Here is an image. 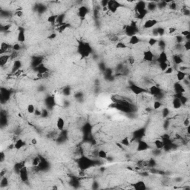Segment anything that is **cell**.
I'll use <instances>...</instances> for the list:
<instances>
[{
    "label": "cell",
    "mask_w": 190,
    "mask_h": 190,
    "mask_svg": "<svg viewBox=\"0 0 190 190\" xmlns=\"http://www.w3.org/2000/svg\"><path fill=\"white\" fill-rule=\"evenodd\" d=\"M52 189H58V187L54 186H53V187H52Z\"/></svg>",
    "instance_id": "64"
},
{
    "label": "cell",
    "mask_w": 190,
    "mask_h": 190,
    "mask_svg": "<svg viewBox=\"0 0 190 190\" xmlns=\"http://www.w3.org/2000/svg\"><path fill=\"white\" fill-rule=\"evenodd\" d=\"M120 144H121V145H123V146L128 147V146H130L131 142H130V140H129V139H128V138H123V140H121V141H120Z\"/></svg>",
    "instance_id": "32"
},
{
    "label": "cell",
    "mask_w": 190,
    "mask_h": 190,
    "mask_svg": "<svg viewBox=\"0 0 190 190\" xmlns=\"http://www.w3.org/2000/svg\"><path fill=\"white\" fill-rule=\"evenodd\" d=\"M64 92H65V93L66 92V95H67V96H68V95H69V94H70V89H68V88L65 89V90H64Z\"/></svg>",
    "instance_id": "63"
},
{
    "label": "cell",
    "mask_w": 190,
    "mask_h": 190,
    "mask_svg": "<svg viewBox=\"0 0 190 190\" xmlns=\"http://www.w3.org/2000/svg\"><path fill=\"white\" fill-rule=\"evenodd\" d=\"M31 143L32 145H36L37 143H38V141H37V140H36V138H32V139L31 140Z\"/></svg>",
    "instance_id": "61"
},
{
    "label": "cell",
    "mask_w": 190,
    "mask_h": 190,
    "mask_svg": "<svg viewBox=\"0 0 190 190\" xmlns=\"http://www.w3.org/2000/svg\"><path fill=\"white\" fill-rule=\"evenodd\" d=\"M157 24V20L155 19H147L145 22L143 23V28L144 29H150L155 27Z\"/></svg>",
    "instance_id": "11"
},
{
    "label": "cell",
    "mask_w": 190,
    "mask_h": 190,
    "mask_svg": "<svg viewBox=\"0 0 190 190\" xmlns=\"http://www.w3.org/2000/svg\"><path fill=\"white\" fill-rule=\"evenodd\" d=\"M134 189L137 190H145L146 189V185L145 184V182L143 180H139L138 182H136L134 184H133Z\"/></svg>",
    "instance_id": "18"
},
{
    "label": "cell",
    "mask_w": 190,
    "mask_h": 190,
    "mask_svg": "<svg viewBox=\"0 0 190 190\" xmlns=\"http://www.w3.org/2000/svg\"><path fill=\"white\" fill-rule=\"evenodd\" d=\"M173 71H174V68L172 67H171V66H169L168 68H166V70L164 71V74H167V75H169V74H172Z\"/></svg>",
    "instance_id": "47"
},
{
    "label": "cell",
    "mask_w": 190,
    "mask_h": 190,
    "mask_svg": "<svg viewBox=\"0 0 190 190\" xmlns=\"http://www.w3.org/2000/svg\"><path fill=\"white\" fill-rule=\"evenodd\" d=\"M11 25H6L2 27V31H7L11 29Z\"/></svg>",
    "instance_id": "52"
},
{
    "label": "cell",
    "mask_w": 190,
    "mask_h": 190,
    "mask_svg": "<svg viewBox=\"0 0 190 190\" xmlns=\"http://www.w3.org/2000/svg\"><path fill=\"white\" fill-rule=\"evenodd\" d=\"M25 146V143L23 140H22V139H18L16 142L14 143V148L17 150H20Z\"/></svg>",
    "instance_id": "26"
},
{
    "label": "cell",
    "mask_w": 190,
    "mask_h": 190,
    "mask_svg": "<svg viewBox=\"0 0 190 190\" xmlns=\"http://www.w3.org/2000/svg\"><path fill=\"white\" fill-rule=\"evenodd\" d=\"M159 45H160V47H161L162 48V51H164V48L166 46V43L164 42V41H160L159 42Z\"/></svg>",
    "instance_id": "59"
},
{
    "label": "cell",
    "mask_w": 190,
    "mask_h": 190,
    "mask_svg": "<svg viewBox=\"0 0 190 190\" xmlns=\"http://www.w3.org/2000/svg\"><path fill=\"white\" fill-rule=\"evenodd\" d=\"M154 145L157 149H162L164 148V142L163 140L157 139L154 141Z\"/></svg>",
    "instance_id": "28"
},
{
    "label": "cell",
    "mask_w": 190,
    "mask_h": 190,
    "mask_svg": "<svg viewBox=\"0 0 190 190\" xmlns=\"http://www.w3.org/2000/svg\"><path fill=\"white\" fill-rule=\"evenodd\" d=\"M56 126H57V128L59 131H63L65 128V120L63 117H58V119L57 120V123H56Z\"/></svg>",
    "instance_id": "19"
},
{
    "label": "cell",
    "mask_w": 190,
    "mask_h": 190,
    "mask_svg": "<svg viewBox=\"0 0 190 190\" xmlns=\"http://www.w3.org/2000/svg\"><path fill=\"white\" fill-rule=\"evenodd\" d=\"M12 49L13 51H16V52H19L21 49H22V47H21V45L19 43H15L13 46H12Z\"/></svg>",
    "instance_id": "41"
},
{
    "label": "cell",
    "mask_w": 190,
    "mask_h": 190,
    "mask_svg": "<svg viewBox=\"0 0 190 190\" xmlns=\"http://www.w3.org/2000/svg\"><path fill=\"white\" fill-rule=\"evenodd\" d=\"M184 125L185 127H188V126H189V125H190V121H189V118H186V119L184 120Z\"/></svg>",
    "instance_id": "57"
},
{
    "label": "cell",
    "mask_w": 190,
    "mask_h": 190,
    "mask_svg": "<svg viewBox=\"0 0 190 190\" xmlns=\"http://www.w3.org/2000/svg\"><path fill=\"white\" fill-rule=\"evenodd\" d=\"M183 105L180 100V99L174 97V99L172 100V106L174 109H180L181 108V106Z\"/></svg>",
    "instance_id": "24"
},
{
    "label": "cell",
    "mask_w": 190,
    "mask_h": 190,
    "mask_svg": "<svg viewBox=\"0 0 190 190\" xmlns=\"http://www.w3.org/2000/svg\"><path fill=\"white\" fill-rule=\"evenodd\" d=\"M108 3H109V1L108 0H103V1L100 2V4L102 5L103 7H107L108 5Z\"/></svg>",
    "instance_id": "54"
},
{
    "label": "cell",
    "mask_w": 190,
    "mask_h": 190,
    "mask_svg": "<svg viewBox=\"0 0 190 190\" xmlns=\"http://www.w3.org/2000/svg\"><path fill=\"white\" fill-rule=\"evenodd\" d=\"M157 43V40L155 38H153V37H151L150 39L148 40V44L149 45V46L152 47L154 45H155Z\"/></svg>",
    "instance_id": "40"
},
{
    "label": "cell",
    "mask_w": 190,
    "mask_h": 190,
    "mask_svg": "<svg viewBox=\"0 0 190 190\" xmlns=\"http://www.w3.org/2000/svg\"><path fill=\"white\" fill-rule=\"evenodd\" d=\"M25 40H26V36H25V29L22 27H19V32L17 34V41L20 43H23L25 42Z\"/></svg>",
    "instance_id": "13"
},
{
    "label": "cell",
    "mask_w": 190,
    "mask_h": 190,
    "mask_svg": "<svg viewBox=\"0 0 190 190\" xmlns=\"http://www.w3.org/2000/svg\"><path fill=\"white\" fill-rule=\"evenodd\" d=\"M11 97V93L8 90L5 89V88H2L1 89V99L2 100H7Z\"/></svg>",
    "instance_id": "22"
},
{
    "label": "cell",
    "mask_w": 190,
    "mask_h": 190,
    "mask_svg": "<svg viewBox=\"0 0 190 190\" xmlns=\"http://www.w3.org/2000/svg\"><path fill=\"white\" fill-rule=\"evenodd\" d=\"M110 40L113 42H120L119 41L120 39H119V37L117 36H111V38H110Z\"/></svg>",
    "instance_id": "51"
},
{
    "label": "cell",
    "mask_w": 190,
    "mask_h": 190,
    "mask_svg": "<svg viewBox=\"0 0 190 190\" xmlns=\"http://www.w3.org/2000/svg\"><path fill=\"white\" fill-rule=\"evenodd\" d=\"M11 59V54H2L0 57V65L2 67L5 65Z\"/></svg>",
    "instance_id": "21"
},
{
    "label": "cell",
    "mask_w": 190,
    "mask_h": 190,
    "mask_svg": "<svg viewBox=\"0 0 190 190\" xmlns=\"http://www.w3.org/2000/svg\"><path fill=\"white\" fill-rule=\"evenodd\" d=\"M169 113H170V111L168 108H164L162 111V115H163V117H167L169 116Z\"/></svg>",
    "instance_id": "43"
},
{
    "label": "cell",
    "mask_w": 190,
    "mask_h": 190,
    "mask_svg": "<svg viewBox=\"0 0 190 190\" xmlns=\"http://www.w3.org/2000/svg\"><path fill=\"white\" fill-rule=\"evenodd\" d=\"M15 14H16V16L18 17H22L23 16V12H22V11H17Z\"/></svg>",
    "instance_id": "60"
},
{
    "label": "cell",
    "mask_w": 190,
    "mask_h": 190,
    "mask_svg": "<svg viewBox=\"0 0 190 190\" xmlns=\"http://www.w3.org/2000/svg\"><path fill=\"white\" fill-rule=\"evenodd\" d=\"M157 31L158 36H159V35L163 36V35L165 34V30H164V28H157Z\"/></svg>",
    "instance_id": "49"
},
{
    "label": "cell",
    "mask_w": 190,
    "mask_h": 190,
    "mask_svg": "<svg viewBox=\"0 0 190 190\" xmlns=\"http://www.w3.org/2000/svg\"><path fill=\"white\" fill-rule=\"evenodd\" d=\"M152 34H153V35L155 36H158V34H157V28H155V29L153 30Z\"/></svg>",
    "instance_id": "62"
},
{
    "label": "cell",
    "mask_w": 190,
    "mask_h": 190,
    "mask_svg": "<svg viewBox=\"0 0 190 190\" xmlns=\"http://www.w3.org/2000/svg\"><path fill=\"white\" fill-rule=\"evenodd\" d=\"M19 175L20 180L22 182L25 183V182L28 181V171L27 167H25V166L22 167L19 172Z\"/></svg>",
    "instance_id": "10"
},
{
    "label": "cell",
    "mask_w": 190,
    "mask_h": 190,
    "mask_svg": "<svg viewBox=\"0 0 190 190\" xmlns=\"http://www.w3.org/2000/svg\"><path fill=\"white\" fill-rule=\"evenodd\" d=\"M169 65L168 64V63H159V68L160 69H161L162 71H165L166 70V68H168Z\"/></svg>",
    "instance_id": "38"
},
{
    "label": "cell",
    "mask_w": 190,
    "mask_h": 190,
    "mask_svg": "<svg viewBox=\"0 0 190 190\" xmlns=\"http://www.w3.org/2000/svg\"><path fill=\"white\" fill-rule=\"evenodd\" d=\"M172 59H173L174 63L175 65H180V64H182L184 63V59H183V58L181 57V56L180 54H174V55H173Z\"/></svg>",
    "instance_id": "27"
},
{
    "label": "cell",
    "mask_w": 190,
    "mask_h": 190,
    "mask_svg": "<svg viewBox=\"0 0 190 190\" xmlns=\"http://www.w3.org/2000/svg\"><path fill=\"white\" fill-rule=\"evenodd\" d=\"M42 160L40 159V157H35L33 160H32V165L34 166H39V165L40 164Z\"/></svg>",
    "instance_id": "33"
},
{
    "label": "cell",
    "mask_w": 190,
    "mask_h": 190,
    "mask_svg": "<svg viewBox=\"0 0 190 190\" xmlns=\"http://www.w3.org/2000/svg\"><path fill=\"white\" fill-rule=\"evenodd\" d=\"M128 63L130 65H134L135 63V58L134 57H130L128 58Z\"/></svg>",
    "instance_id": "53"
},
{
    "label": "cell",
    "mask_w": 190,
    "mask_h": 190,
    "mask_svg": "<svg viewBox=\"0 0 190 190\" xmlns=\"http://www.w3.org/2000/svg\"><path fill=\"white\" fill-rule=\"evenodd\" d=\"M116 48H126L127 45L123 42H118L116 45Z\"/></svg>",
    "instance_id": "44"
},
{
    "label": "cell",
    "mask_w": 190,
    "mask_h": 190,
    "mask_svg": "<svg viewBox=\"0 0 190 190\" xmlns=\"http://www.w3.org/2000/svg\"><path fill=\"white\" fill-rule=\"evenodd\" d=\"M148 92L151 95H153L155 97H158L162 94V90L161 89V88L155 85L151 86L148 90Z\"/></svg>",
    "instance_id": "9"
},
{
    "label": "cell",
    "mask_w": 190,
    "mask_h": 190,
    "mask_svg": "<svg viewBox=\"0 0 190 190\" xmlns=\"http://www.w3.org/2000/svg\"><path fill=\"white\" fill-rule=\"evenodd\" d=\"M149 149V143L143 140H139L138 143H137L136 149L138 151H145Z\"/></svg>",
    "instance_id": "8"
},
{
    "label": "cell",
    "mask_w": 190,
    "mask_h": 190,
    "mask_svg": "<svg viewBox=\"0 0 190 190\" xmlns=\"http://www.w3.org/2000/svg\"><path fill=\"white\" fill-rule=\"evenodd\" d=\"M11 45L9 44H7V42H2L1 43V48H0V54H1V55L6 54V52L11 48Z\"/></svg>",
    "instance_id": "23"
},
{
    "label": "cell",
    "mask_w": 190,
    "mask_h": 190,
    "mask_svg": "<svg viewBox=\"0 0 190 190\" xmlns=\"http://www.w3.org/2000/svg\"><path fill=\"white\" fill-rule=\"evenodd\" d=\"M22 62L20 61L19 59H16L14 60V62L13 63V65H12V69H11V72L15 74L17 73V71H19L20 70V68H22Z\"/></svg>",
    "instance_id": "16"
},
{
    "label": "cell",
    "mask_w": 190,
    "mask_h": 190,
    "mask_svg": "<svg viewBox=\"0 0 190 190\" xmlns=\"http://www.w3.org/2000/svg\"><path fill=\"white\" fill-rule=\"evenodd\" d=\"M35 111H36V108H35V106L33 104L28 105V106H27V111H28V113L34 114L35 112Z\"/></svg>",
    "instance_id": "36"
},
{
    "label": "cell",
    "mask_w": 190,
    "mask_h": 190,
    "mask_svg": "<svg viewBox=\"0 0 190 190\" xmlns=\"http://www.w3.org/2000/svg\"><path fill=\"white\" fill-rule=\"evenodd\" d=\"M186 77H187V73L186 71L178 70L176 73V78L178 82H182L185 78H186Z\"/></svg>",
    "instance_id": "20"
},
{
    "label": "cell",
    "mask_w": 190,
    "mask_h": 190,
    "mask_svg": "<svg viewBox=\"0 0 190 190\" xmlns=\"http://www.w3.org/2000/svg\"><path fill=\"white\" fill-rule=\"evenodd\" d=\"M130 90L134 95H137V96L141 95V94H143L144 93H146L148 92V91L146 90L145 88H143V87H141L138 85H136V84H134V83L130 85Z\"/></svg>",
    "instance_id": "5"
},
{
    "label": "cell",
    "mask_w": 190,
    "mask_h": 190,
    "mask_svg": "<svg viewBox=\"0 0 190 190\" xmlns=\"http://www.w3.org/2000/svg\"><path fill=\"white\" fill-rule=\"evenodd\" d=\"M135 11L138 13V18L143 19L146 17V15L148 13V11L146 9V3L143 1L138 2L135 5Z\"/></svg>",
    "instance_id": "2"
},
{
    "label": "cell",
    "mask_w": 190,
    "mask_h": 190,
    "mask_svg": "<svg viewBox=\"0 0 190 190\" xmlns=\"http://www.w3.org/2000/svg\"><path fill=\"white\" fill-rule=\"evenodd\" d=\"M0 184H1V187L3 188V187H5L8 185V180L6 177H4L2 178L1 180V182H0Z\"/></svg>",
    "instance_id": "39"
},
{
    "label": "cell",
    "mask_w": 190,
    "mask_h": 190,
    "mask_svg": "<svg viewBox=\"0 0 190 190\" xmlns=\"http://www.w3.org/2000/svg\"><path fill=\"white\" fill-rule=\"evenodd\" d=\"M0 161H1V163H3L5 161V155L3 151H2L1 155H0Z\"/></svg>",
    "instance_id": "56"
},
{
    "label": "cell",
    "mask_w": 190,
    "mask_h": 190,
    "mask_svg": "<svg viewBox=\"0 0 190 190\" xmlns=\"http://www.w3.org/2000/svg\"><path fill=\"white\" fill-rule=\"evenodd\" d=\"M94 161L90 160L89 158L86 157H81L79 161H78V165L79 167L82 169V170H86L88 169L90 167H92L94 164Z\"/></svg>",
    "instance_id": "3"
},
{
    "label": "cell",
    "mask_w": 190,
    "mask_h": 190,
    "mask_svg": "<svg viewBox=\"0 0 190 190\" xmlns=\"http://www.w3.org/2000/svg\"><path fill=\"white\" fill-rule=\"evenodd\" d=\"M183 47L186 51H190V41H186L183 45Z\"/></svg>",
    "instance_id": "45"
},
{
    "label": "cell",
    "mask_w": 190,
    "mask_h": 190,
    "mask_svg": "<svg viewBox=\"0 0 190 190\" xmlns=\"http://www.w3.org/2000/svg\"><path fill=\"white\" fill-rule=\"evenodd\" d=\"M156 7H157V5L155 4L154 2H150L149 3L148 5H146V9L147 11H153L156 9Z\"/></svg>",
    "instance_id": "34"
},
{
    "label": "cell",
    "mask_w": 190,
    "mask_h": 190,
    "mask_svg": "<svg viewBox=\"0 0 190 190\" xmlns=\"http://www.w3.org/2000/svg\"><path fill=\"white\" fill-rule=\"evenodd\" d=\"M57 17L58 15H51L49 16L47 19V22L48 23H51V24H54L55 22H57Z\"/></svg>",
    "instance_id": "30"
},
{
    "label": "cell",
    "mask_w": 190,
    "mask_h": 190,
    "mask_svg": "<svg viewBox=\"0 0 190 190\" xmlns=\"http://www.w3.org/2000/svg\"><path fill=\"white\" fill-rule=\"evenodd\" d=\"M177 31V29L174 27H172V28H169V34H172L174 33H175Z\"/></svg>",
    "instance_id": "55"
},
{
    "label": "cell",
    "mask_w": 190,
    "mask_h": 190,
    "mask_svg": "<svg viewBox=\"0 0 190 190\" xmlns=\"http://www.w3.org/2000/svg\"><path fill=\"white\" fill-rule=\"evenodd\" d=\"M34 70L36 71V73L42 74H46V73L48 72V68L45 66L43 63H42L40 65H38L36 68H34Z\"/></svg>",
    "instance_id": "17"
},
{
    "label": "cell",
    "mask_w": 190,
    "mask_h": 190,
    "mask_svg": "<svg viewBox=\"0 0 190 190\" xmlns=\"http://www.w3.org/2000/svg\"><path fill=\"white\" fill-rule=\"evenodd\" d=\"M157 61L158 62V63L168 62V55H167V54L166 53L165 51H161V53L158 54V57L157 58Z\"/></svg>",
    "instance_id": "14"
},
{
    "label": "cell",
    "mask_w": 190,
    "mask_h": 190,
    "mask_svg": "<svg viewBox=\"0 0 190 190\" xmlns=\"http://www.w3.org/2000/svg\"><path fill=\"white\" fill-rule=\"evenodd\" d=\"M175 39H176V42L178 43V44H180L184 42V38L182 36H175Z\"/></svg>",
    "instance_id": "48"
},
{
    "label": "cell",
    "mask_w": 190,
    "mask_h": 190,
    "mask_svg": "<svg viewBox=\"0 0 190 190\" xmlns=\"http://www.w3.org/2000/svg\"><path fill=\"white\" fill-rule=\"evenodd\" d=\"M65 20V14L64 13H62V14H59L58 15V17H57V22L58 24L60 25H62L63 24V22Z\"/></svg>",
    "instance_id": "35"
},
{
    "label": "cell",
    "mask_w": 190,
    "mask_h": 190,
    "mask_svg": "<svg viewBox=\"0 0 190 190\" xmlns=\"http://www.w3.org/2000/svg\"><path fill=\"white\" fill-rule=\"evenodd\" d=\"M140 42V39L139 38L138 36L137 35H134V36H132L129 37V40H128V42L130 45H138L139 44Z\"/></svg>",
    "instance_id": "25"
},
{
    "label": "cell",
    "mask_w": 190,
    "mask_h": 190,
    "mask_svg": "<svg viewBox=\"0 0 190 190\" xmlns=\"http://www.w3.org/2000/svg\"><path fill=\"white\" fill-rule=\"evenodd\" d=\"M169 8H170L171 10H172V11H176L177 8H178V5H177V4H176L175 2H172L169 4Z\"/></svg>",
    "instance_id": "46"
},
{
    "label": "cell",
    "mask_w": 190,
    "mask_h": 190,
    "mask_svg": "<svg viewBox=\"0 0 190 190\" xmlns=\"http://www.w3.org/2000/svg\"><path fill=\"white\" fill-rule=\"evenodd\" d=\"M179 99H180V102H181V103H182V105H185L187 102H188V98L185 96V95H181L180 97H179Z\"/></svg>",
    "instance_id": "42"
},
{
    "label": "cell",
    "mask_w": 190,
    "mask_h": 190,
    "mask_svg": "<svg viewBox=\"0 0 190 190\" xmlns=\"http://www.w3.org/2000/svg\"><path fill=\"white\" fill-rule=\"evenodd\" d=\"M163 106V104L161 102H160L159 100H155L154 103H153V109L155 110H157L159 109H161Z\"/></svg>",
    "instance_id": "37"
},
{
    "label": "cell",
    "mask_w": 190,
    "mask_h": 190,
    "mask_svg": "<svg viewBox=\"0 0 190 190\" xmlns=\"http://www.w3.org/2000/svg\"><path fill=\"white\" fill-rule=\"evenodd\" d=\"M180 34H181L182 36L184 38L185 36H188V35L190 34V31H189V30H184V31H182L180 32Z\"/></svg>",
    "instance_id": "50"
},
{
    "label": "cell",
    "mask_w": 190,
    "mask_h": 190,
    "mask_svg": "<svg viewBox=\"0 0 190 190\" xmlns=\"http://www.w3.org/2000/svg\"><path fill=\"white\" fill-rule=\"evenodd\" d=\"M97 157L100 159L105 160V159H107L108 154H107V152H106L105 151H104L103 149H100V150H99L98 152H97Z\"/></svg>",
    "instance_id": "29"
},
{
    "label": "cell",
    "mask_w": 190,
    "mask_h": 190,
    "mask_svg": "<svg viewBox=\"0 0 190 190\" xmlns=\"http://www.w3.org/2000/svg\"><path fill=\"white\" fill-rule=\"evenodd\" d=\"M45 102H46L47 105H48L49 107H53V106L54 105V98L53 97H49L47 98V100Z\"/></svg>",
    "instance_id": "31"
},
{
    "label": "cell",
    "mask_w": 190,
    "mask_h": 190,
    "mask_svg": "<svg viewBox=\"0 0 190 190\" xmlns=\"http://www.w3.org/2000/svg\"><path fill=\"white\" fill-rule=\"evenodd\" d=\"M154 53L151 51V50H146L144 51L143 53V59L145 62L147 63H151L154 61Z\"/></svg>",
    "instance_id": "7"
},
{
    "label": "cell",
    "mask_w": 190,
    "mask_h": 190,
    "mask_svg": "<svg viewBox=\"0 0 190 190\" xmlns=\"http://www.w3.org/2000/svg\"><path fill=\"white\" fill-rule=\"evenodd\" d=\"M56 37H57V34L56 33H52V34H51L48 36V39H49V40H54V39H55Z\"/></svg>",
    "instance_id": "58"
},
{
    "label": "cell",
    "mask_w": 190,
    "mask_h": 190,
    "mask_svg": "<svg viewBox=\"0 0 190 190\" xmlns=\"http://www.w3.org/2000/svg\"><path fill=\"white\" fill-rule=\"evenodd\" d=\"M78 53L82 57H88L92 52V48L88 42H79L77 47Z\"/></svg>",
    "instance_id": "1"
},
{
    "label": "cell",
    "mask_w": 190,
    "mask_h": 190,
    "mask_svg": "<svg viewBox=\"0 0 190 190\" xmlns=\"http://www.w3.org/2000/svg\"><path fill=\"white\" fill-rule=\"evenodd\" d=\"M174 90L175 92V94H184L186 91L184 85L180 83V82H176L174 84Z\"/></svg>",
    "instance_id": "15"
},
{
    "label": "cell",
    "mask_w": 190,
    "mask_h": 190,
    "mask_svg": "<svg viewBox=\"0 0 190 190\" xmlns=\"http://www.w3.org/2000/svg\"><path fill=\"white\" fill-rule=\"evenodd\" d=\"M125 34L128 36H132L134 35H137V33L138 31V28L135 22H132L130 25H128L125 27Z\"/></svg>",
    "instance_id": "4"
},
{
    "label": "cell",
    "mask_w": 190,
    "mask_h": 190,
    "mask_svg": "<svg viewBox=\"0 0 190 190\" xmlns=\"http://www.w3.org/2000/svg\"><path fill=\"white\" fill-rule=\"evenodd\" d=\"M120 7V4L118 2L115 1V0H111V1H109L107 8L110 12H111L112 13H115L117 12Z\"/></svg>",
    "instance_id": "6"
},
{
    "label": "cell",
    "mask_w": 190,
    "mask_h": 190,
    "mask_svg": "<svg viewBox=\"0 0 190 190\" xmlns=\"http://www.w3.org/2000/svg\"><path fill=\"white\" fill-rule=\"evenodd\" d=\"M88 13V8L85 6V5H82L80 6L78 8V11H77V15L78 17L81 19H84L87 14Z\"/></svg>",
    "instance_id": "12"
}]
</instances>
